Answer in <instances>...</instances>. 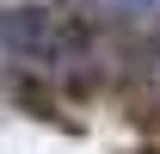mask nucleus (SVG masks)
<instances>
[{
    "label": "nucleus",
    "mask_w": 160,
    "mask_h": 154,
    "mask_svg": "<svg viewBox=\"0 0 160 154\" xmlns=\"http://www.w3.org/2000/svg\"><path fill=\"white\" fill-rule=\"evenodd\" d=\"M80 6L117 25H160V0H80Z\"/></svg>",
    "instance_id": "f257e3e1"
},
{
    "label": "nucleus",
    "mask_w": 160,
    "mask_h": 154,
    "mask_svg": "<svg viewBox=\"0 0 160 154\" xmlns=\"http://www.w3.org/2000/svg\"><path fill=\"white\" fill-rule=\"evenodd\" d=\"M148 80H154V93H160V37H154V49H148Z\"/></svg>",
    "instance_id": "f03ea898"
}]
</instances>
